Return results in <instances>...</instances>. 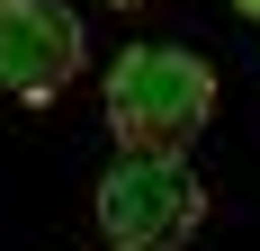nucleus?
Wrapping results in <instances>:
<instances>
[{
  "label": "nucleus",
  "instance_id": "4",
  "mask_svg": "<svg viewBox=\"0 0 260 251\" xmlns=\"http://www.w3.org/2000/svg\"><path fill=\"white\" fill-rule=\"evenodd\" d=\"M234 9H242V18H260V0H234Z\"/></svg>",
  "mask_w": 260,
  "mask_h": 251
},
{
  "label": "nucleus",
  "instance_id": "1",
  "mask_svg": "<svg viewBox=\"0 0 260 251\" xmlns=\"http://www.w3.org/2000/svg\"><path fill=\"white\" fill-rule=\"evenodd\" d=\"M215 117V72L188 45H126L108 63V125L126 152H180Z\"/></svg>",
  "mask_w": 260,
  "mask_h": 251
},
{
  "label": "nucleus",
  "instance_id": "2",
  "mask_svg": "<svg viewBox=\"0 0 260 251\" xmlns=\"http://www.w3.org/2000/svg\"><path fill=\"white\" fill-rule=\"evenodd\" d=\"M207 225V189L180 152H117L99 171V233L108 251H188Z\"/></svg>",
  "mask_w": 260,
  "mask_h": 251
},
{
  "label": "nucleus",
  "instance_id": "3",
  "mask_svg": "<svg viewBox=\"0 0 260 251\" xmlns=\"http://www.w3.org/2000/svg\"><path fill=\"white\" fill-rule=\"evenodd\" d=\"M90 63V36H81L72 0H0V90L27 108L63 99Z\"/></svg>",
  "mask_w": 260,
  "mask_h": 251
}]
</instances>
